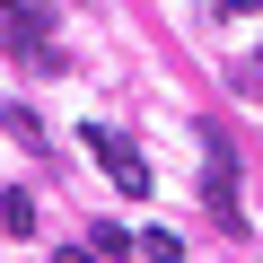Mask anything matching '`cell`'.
Wrapping results in <instances>:
<instances>
[{"label":"cell","instance_id":"1","mask_svg":"<svg viewBox=\"0 0 263 263\" xmlns=\"http://www.w3.org/2000/svg\"><path fill=\"white\" fill-rule=\"evenodd\" d=\"M202 202H211V219L237 237L246 219H237V158H228V132L219 123H202Z\"/></svg>","mask_w":263,"mask_h":263},{"label":"cell","instance_id":"2","mask_svg":"<svg viewBox=\"0 0 263 263\" xmlns=\"http://www.w3.org/2000/svg\"><path fill=\"white\" fill-rule=\"evenodd\" d=\"M88 158H97V167L114 176V193H149V158L132 149L114 123H88Z\"/></svg>","mask_w":263,"mask_h":263},{"label":"cell","instance_id":"3","mask_svg":"<svg viewBox=\"0 0 263 263\" xmlns=\"http://www.w3.org/2000/svg\"><path fill=\"white\" fill-rule=\"evenodd\" d=\"M0 228L27 237V228H35V202H27V193H0Z\"/></svg>","mask_w":263,"mask_h":263},{"label":"cell","instance_id":"4","mask_svg":"<svg viewBox=\"0 0 263 263\" xmlns=\"http://www.w3.org/2000/svg\"><path fill=\"white\" fill-rule=\"evenodd\" d=\"M141 254H149V263H184V237H176V228H149Z\"/></svg>","mask_w":263,"mask_h":263},{"label":"cell","instance_id":"5","mask_svg":"<svg viewBox=\"0 0 263 263\" xmlns=\"http://www.w3.org/2000/svg\"><path fill=\"white\" fill-rule=\"evenodd\" d=\"M0 123H9V132H18V141H27V149H35V141H44V123H35V114H27V105H0Z\"/></svg>","mask_w":263,"mask_h":263},{"label":"cell","instance_id":"6","mask_svg":"<svg viewBox=\"0 0 263 263\" xmlns=\"http://www.w3.org/2000/svg\"><path fill=\"white\" fill-rule=\"evenodd\" d=\"M123 246H132V237H123L114 219H97V228H88V254H123Z\"/></svg>","mask_w":263,"mask_h":263},{"label":"cell","instance_id":"7","mask_svg":"<svg viewBox=\"0 0 263 263\" xmlns=\"http://www.w3.org/2000/svg\"><path fill=\"white\" fill-rule=\"evenodd\" d=\"M237 97H254V105H263V62H237Z\"/></svg>","mask_w":263,"mask_h":263},{"label":"cell","instance_id":"8","mask_svg":"<svg viewBox=\"0 0 263 263\" xmlns=\"http://www.w3.org/2000/svg\"><path fill=\"white\" fill-rule=\"evenodd\" d=\"M219 9H228V18H254V9H263V0H219Z\"/></svg>","mask_w":263,"mask_h":263},{"label":"cell","instance_id":"9","mask_svg":"<svg viewBox=\"0 0 263 263\" xmlns=\"http://www.w3.org/2000/svg\"><path fill=\"white\" fill-rule=\"evenodd\" d=\"M62 263H88V246H62Z\"/></svg>","mask_w":263,"mask_h":263}]
</instances>
